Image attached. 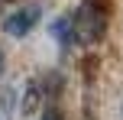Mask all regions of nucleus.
<instances>
[{
  "label": "nucleus",
  "instance_id": "2",
  "mask_svg": "<svg viewBox=\"0 0 123 120\" xmlns=\"http://www.w3.org/2000/svg\"><path fill=\"white\" fill-rule=\"evenodd\" d=\"M39 16H42V3H26V6L13 10L10 16L3 19V32L19 39V36H26V32H29L32 26L39 23Z\"/></svg>",
  "mask_w": 123,
  "mask_h": 120
},
{
  "label": "nucleus",
  "instance_id": "4",
  "mask_svg": "<svg viewBox=\"0 0 123 120\" xmlns=\"http://www.w3.org/2000/svg\"><path fill=\"white\" fill-rule=\"evenodd\" d=\"M39 120H65V117H62V110H58V107H45Z\"/></svg>",
  "mask_w": 123,
  "mask_h": 120
},
{
  "label": "nucleus",
  "instance_id": "1",
  "mask_svg": "<svg viewBox=\"0 0 123 120\" xmlns=\"http://www.w3.org/2000/svg\"><path fill=\"white\" fill-rule=\"evenodd\" d=\"M104 32H107V6L97 3V0H84V3L74 10V16H71V36H74V42H81V45L100 42Z\"/></svg>",
  "mask_w": 123,
  "mask_h": 120
},
{
  "label": "nucleus",
  "instance_id": "3",
  "mask_svg": "<svg viewBox=\"0 0 123 120\" xmlns=\"http://www.w3.org/2000/svg\"><path fill=\"white\" fill-rule=\"evenodd\" d=\"M52 36L58 39L62 49H68V45L74 42V36H71V16H58L55 23H52Z\"/></svg>",
  "mask_w": 123,
  "mask_h": 120
},
{
  "label": "nucleus",
  "instance_id": "5",
  "mask_svg": "<svg viewBox=\"0 0 123 120\" xmlns=\"http://www.w3.org/2000/svg\"><path fill=\"white\" fill-rule=\"evenodd\" d=\"M0 68H3V49H0Z\"/></svg>",
  "mask_w": 123,
  "mask_h": 120
}]
</instances>
